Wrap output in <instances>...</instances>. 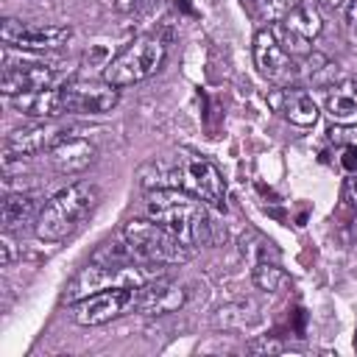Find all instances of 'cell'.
<instances>
[{
  "instance_id": "cell-13",
  "label": "cell",
  "mask_w": 357,
  "mask_h": 357,
  "mask_svg": "<svg viewBox=\"0 0 357 357\" xmlns=\"http://www.w3.org/2000/svg\"><path fill=\"white\" fill-rule=\"evenodd\" d=\"M47 159L50 165L59 170V173H81L86 170L92 162H95V145L84 137H61L50 151H47Z\"/></svg>"
},
{
  "instance_id": "cell-19",
  "label": "cell",
  "mask_w": 357,
  "mask_h": 357,
  "mask_svg": "<svg viewBox=\"0 0 357 357\" xmlns=\"http://www.w3.org/2000/svg\"><path fill=\"white\" fill-rule=\"evenodd\" d=\"M251 276H254V284L259 290H265V293H282V290L290 287V276L276 262H265V259L257 262Z\"/></svg>"
},
{
  "instance_id": "cell-9",
  "label": "cell",
  "mask_w": 357,
  "mask_h": 357,
  "mask_svg": "<svg viewBox=\"0 0 357 357\" xmlns=\"http://www.w3.org/2000/svg\"><path fill=\"white\" fill-rule=\"evenodd\" d=\"M117 86L109 81L92 84V81H70L61 86L64 114H103L112 112L117 103Z\"/></svg>"
},
{
  "instance_id": "cell-11",
  "label": "cell",
  "mask_w": 357,
  "mask_h": 357,
  "mask_svg": "<svg viewBox=\"0 0 357 357\" xmlns=\"http://www.w3.org/2000/svg\"><path fill=\"white\" fill-rule=\"evenodd\" d=\"M56 81V67L42 64V61H22V64H11L6 61L3 67V95H22V92H33V89H47Z\"/></svg>"
},
{
  "instance_id": "cell-4",
  "label": "cell",
  "mask_w": 357,
  "mask_h": 357,
  "mask_svg": "<svg viewBox=\"0 0 357 357\" xmlns=\"http://www.w3.org/2000/svg\"><path fill=\"white\" fill-rule=\"evenodd\" d=\"M123 243L131 248V254L139 262L148 265H181L192 257V248L178 240L173 231H167L165 226H159L156 220H128L123 229Z\"/></svg>"
},
{
  "instance_id": "cell-17",
  "label": "cell",
  "mask_w": 357,
  "mask_h": 357,
  "mask_svg": "<svg viewBox=\"0 0 357 357\" xmlns=\"http://www.w3.org/2000/svg\"><path fill=\"white\" fill-rule=\"evenodd\" d=\"M282 112H284V117L290 120V123H296V126H315L318 123V103H315V98L310 95V92H304V89H284V95H282V106H279Z\"/></svg>"
},
{
  "instance_id": "cell-3",
  "label": "cell",
  "mask_w": 357,
  "mask_h": 357,
  "mask_svg": "<svg viewBox=\"0 0 357 357\" xmlns=\"http://www.w3.org/2000/svg\"><path fill=\"white\" fill-rule=\"evenodd\" d=\"M156 170L165 178L162 187H178L209 206H223V198H226L223 176L209 159L181 151V153H176V159L170 165H156Z\"/></svg>"
},
{
  "instance_id": "cell-7",
  "label": "cell",
  "mask_w": 357,
  "mask_h": 357,
  "mask_svg": "<svg viewBox=\"0 0 357 357\" xmlns=\"http://www.w3.org/2000/svg\"><path fill=\"white\" fill-rule=\"evenodd\" d=\"M254 64H257L259 75L273 81V84H287L298 73V64L282 47L273 25L257 31V36H254Z\"/></svg>"
},
{
  "instance_id": "cell-22",
  "label": "cell",
  "mask_w": 357,
  "mask_h": 357,
  "mask_svg": "<svg viewBox=\"0 0 357 357\" xmlns=\"http://www.w3.org/2000/svg\"><path fill=\"white\" fill-rule=\"evenodd\" d=\"M0 248H3L0 262H3V265H11V259H14V243H11V237H8V234H3V237H0Z\"/></svg>"
},
{
  "instance_id": "cell-20",
  "label": "cell",
  "mask_w": 357,
  "mask_h": 357,
  "mask_svg": "<svg viewBox=\"0 0 357 357\" xmlns=\"http://www.w3.org/2000/svg\"><path fill=\"white\" fill-rule=\"evenodd\" d=\"M257 315H254V304L248 301H237V304H226L218 310L215 315V326H223V329H240L245 324H254Z\"/></svg>"
},
{
  "instance_id": "cell-14",
  "label": "cell",
  "mask_w": 357,
  "mask_h": 357,
  "mask_svg": "<svg viewBox=\"0 0 357 357\" xmlns=\"http://www.w3.org/2000/svg\"><path fill=\"white\" fill-rule=\"evenodd\" d=\"M11 106L20 112V114H28V117H56V114H64V100H61V89H33V92H22V95H11L8 98Z\"/></svg>"
},
{
  "instance_id": "cell-24",
  "label": "cell",
  "mask_w": 357,
  "mask_h": 357,
  "mask_svg": "<svg viewBox=\"0 0 357 357\" xmlns=\"http://www.w3.org/2000/svg\"><path fill=\"white\" fill-rule=\"evenodd\" d=\"M346 22L357 33V0H349V6H346Z\"/></svg>"
},
{
  "instance_id": "cell-25",
  "label": "cell",
  "mask_w": 357,
  "mask_h": 357,
  "mask_svg": "<svg viewBox=\"0 0 357 357\" xmlns=\"http://www.w3.org/2000/svg\"><path fill=\"white\" fill-rule=\"evenodd\" d=\"M346 192H349V198H351V204L357 206V173H354V176H349V184H346Z\"/></svg>"
},
{
  "instance_id": "cell-2",
  "label": "cell",
  "mask_w": 357,
  "mask_h": 357,
  "mask_svg": "<svg viewBox=\"0 0 357 357\" xmlns=\"http://www.w3.org/2000/svg\"><path fill=\"white\" fill-rule=\"evenodd\" d=\"M98 198H100V190L89 181H75L59 190L36 218V237L45 243L67 240L84 223V218L95 209Z\"/></svg>"
},
{
  "instance_id": "cell-6",
  "label": "cell",
  "mask_w": 357,
  "mask_h": 357,
  "mask_svg": "<svg viewBox=\"0 0 357 357\" xmlns=\"http://www.w3.org/2000/svg\"><path fill=\"white\" fill-rule=\"evenodd\" d=\"M134 293L137 287H106V290L89 293L73 301V321L81 326L106 324L120 312H126V307H134Z\"/></svg>"
},
{
  "instance_id": "cell-10",
  "label": "cell",
  "mask_w": 357,
  "mask_h": 357,
  "mask_svg": "<svg viewBox=\"0 0 357 357\" xmlns=\"http://www.w3.org/2000/svg\"><path fill=\"white\" fill-rule=\"evenodd\" d=\"M181 304H184V290L165 276L139 284L134 293V310L142 315H167L176 312Z\"/></svg>"
},
{
  "instance_id": "cell-16",
  "label": "cell",
  "mask_w": 357,
  "mask_h": 357,
  "mask_svg": "<svg viewBox=\"0 0 357 357\" xmlns=\"http://www.w3.org/2000/svg\"><path fill=\"white\" fill-rule=\"evenodd\" d=\"M39 201L36 195L31 192H8L3 198V206H0V220H3V229L11 231L17 226H25L31 223L33 218H39Z\"/></svg>"
},
{
  "instance_id": "cell-5",
  "label": "cell",
  "mask_w": 357,
  "mask_h": 357,
  "mask_svg": "<svg viewBox=\"0 0 357 357\" xmlns=\"http://www.w3.org/2000/svg\"><path fill=\"white\" fill-rule=\"evenodd\" d=\"M165 61V45L156 36H137L131 45H126L103 70V81L112 86H131L137 81L151 78Z\"/></svg>"
},
{
  "instance_id": "cell-21",
  "label": "cell",
  "mask_w": 357,
  "mask_h": 357,
  "mask_svg": "<svg viewBox=\"0 0 357 357\" xmlns=\"http://www.w3.org/2000/svg\"><path fill=\"white\" fill-rule=\"evenodd\" d=\"M251 354H279V351H284V343L282 340H276V337H268V335H262V337H254V340H248V346H245Z\"/></svg>"
},
{
  "instance_id": "cell-8",
  "label": "cell",
  "mask_w": 357,
  "mask_h": 357,
  "mask_svg": "<svg viewBox=\"0 0 357 357\" xmlns=\"http://www.w3.org/2000/svg\"><path fill=\"white\" fill-rule=\"evenodd\" d=\"M0 36L6 45L20 50H53V47H61L73 36V31L67 25H36V22L3 20Z\"/></svg>"
},
{
  "instance_id": "cell-18",
  "label": "cell",
  "mask_w": 357,
  "mask_h": 357,
  "mask_svg": "<svg viewBox=\"0 0 357 357\" xmlns=\"http://www.w3.org/2000/svg\"><path fill=\"white\" fill-rule=\"evenodd\" d=\"M326 112L332 120H357V81H343L326 92Z\"/></svg>"
},
{
  "instance_id": "cell-27",
  "label": "cell",
  "mask_w": 357,
  "mask_h": 357,
  "mask_svg": "<svg viewBox=\"0 0 357 357\" xmlns=\"http://www.w3.org/2000/svg\"><path fill=\"white\" fill-rule=\"evenodd\" d=\"M318 3H324V6H329V8H337V6H343L346 0H318Z\"/></svg>"
},
{
  "instance_id": "cell-12",
  "label": "cell",
  "mask_w": 357,
  "mask_h": 357,
  "mask_svg": "<svg viewBox=\"0 0 357 357\" xmlns=\"http://www.w3.org/2000/svg\"><path fill=\"white\" fill-rule=\"evenodd\" d=\"M61 137H64V131L56 128V126H50V123H36V126H28L22 131H11L6 137V142H3L6 162L22 159V156H33V153H42V151H50Z\"/></svg>"
},
{
  "instance_id": "cell-1",
  "label": "cell",
  "mask_w": 357,
  "mask_h": 357,
  "mask_svg": "<svg viewBox=\"0 0 357 357\" xmlns=\"http://www.w3.org/2000/svg\"><path fill=\"white\" fill-rule=\"evenodd\" d=\"M145 212L151 220L173 231L190 248L209 240V215L206 204L178 187H156L145 195Z\"/></svg>"
},
{
  "instance_id": "cell-15",
  "label": "cell",
  "mask_w": 357,
  "mask_h": 357,
  "mask_svg": "<svg viewBox=\"0 0 357 357\" xmlns=\"http://www.w3.org/2000/svg\"><path fill=\"white\" fill-rule=\"evenodd\" d=\"M279 25H282L290 36L310 42V39H315V36L321 33V14H318V8H315L312 0H301V3H296V6L282 17Z\"/></svg>"
},
{
  "instance_id": "cell-28",
  "label": "cell",
  "mask_w": 357,
  "mask_h": 357,
  "mask_svg": "<svg viewBox=\"0 0 357 357\" xmlns=\"http://www.w3.org/2000/svg\"><path fill=\"white\" fill-rule=\"evenodd\" d=\"M354 349H357V335H354Z\"/></svg>"
},
{
  "instance_id": "cell-26",
  "label": "cell",
  "mask_w": 357,
  "mask_h": 357,
  "mask_svg": "<svg viewBox=\"0 0 357 357\" xmlns=\"http://www.w3.org/2000/svg\"><path fill=\"white\" fill-rule=\"evenodd\" d=\"M243 6H248L251 11H259V6H262V0H243Z\"/></svg>"
},
{
  "instance_id": "cell-23",
  "label": "cell",
  "mask_w": 357,
  "mask_h": 357,
  "mask_svg": "<svg viewBox=\"0 0 357 357\" xmlns=\"http://www.w3.org/2000/svg\"><path fill=\"white\" fill-rule=\"evenodd\" d=\"M332 137H335L337 142H351V145H357V126H354V128H340V131H332Z\"/></svg>"
}]
</instances>
